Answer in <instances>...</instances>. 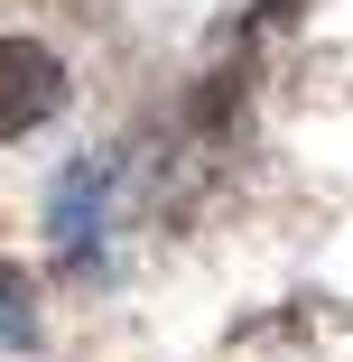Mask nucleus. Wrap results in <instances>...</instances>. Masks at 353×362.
<instances>
[{"mask_svg":"<svg viewBox=\"0 0 353 362\" xmlns=\"http://www.w3.org/2000/svg\"><path fill=\"white\" fill-rule=\"evenodd\" d=\"M65 93H75V75H65V56L47 47V37H0V149L10 139H37L56 112H65Z\"/></svg>","mask_w":353,"mask_h":362,"instance_id":"obj_1","label":"nucleus"},{"mask_svg":"<svg viewBox=\"0 0 353 362\" xmlns=\"http://www.w3.org/2000/svg\"><path fill=\"white\" fill-rule=\"evenodd\" d=\"M103 214H112V168L84 158V168H65L56 195H47V233L65 260H84V242H103Z\"/></svg>","mask_w":353,"mask_h":362,"instance_id":"obj_2","label":"nucleus"},{"mask_svg":"<svg viewBox=\"0 0 353 362\" xmlns=\"http://www.w3.org/2000/svg\"><path fill=\"white\" fill-rule=\"evenodd\" d=\"M0 344H37V298L10 260H0Z\"/></svg>","mask_w":353,"mask_h":362,"instance_id":"obj_3","label":"nucleus"},{"mask_svg":"<svg viewBox=\"0 0 353 362\" xmlns=\"http://www.w3.org/2000/svg\"><path fill=\"white\" fill-rule=\"evenodd\" d=\"M260 19H270V28H279V19H298V0H260Z\"/></svg>","mask_w":353,"mask_h":362,"instance_id":"obj_4","label":"nucleus"}]
</instances>
